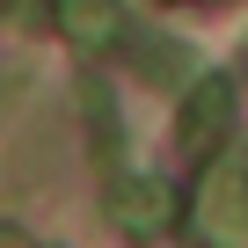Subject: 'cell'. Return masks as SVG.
Here are the masks:
<instances>
[{
    "mask_svg": "<svg viewBox=\"0 0 248 248\" xmlns=\"http://www.w3.org/2000/svg\"><path fill=\"white\" fill-rule=\"evenodd\" d=\"M190 226H197V241H212V248H248V161H241V154H212V161H204Z\"/></svg>",
    "mask_w": 248,
    "mask_h": 248,
    "instance_id": "cell-1",
    "label": "cell"
},
{
    "mask_svg": "<svg viewBox=\"0 0 248 248\" xmlns=\"http://www.w3.org/2000/svg\"><path fill=\"white\" fill-rule=\"evenodd\" d=\"M226 132H233V80L226 73H204L183 95V109H175V146L183 154H212Z\"/></svg>",
    "mask_w": 248,
    "mask_h": 248,
    "instance_id": "cell-2",
    "label": "cell"
},
{
    "mask_svg": "<svg viewBox=\"0 0 248 248\" xmlns=\"http://www.w3.org/2000/svg\"><path fill=\"white\" fill-rule=\"evenodd\" d=\"M109 219L132 233V241H161V233L175 226V190H168L161 175H124V183L109 190Z\"/></svg>",
    "mask_w": 248,
    "mask_h": 248,
    "instance_id": "cell-3",
    "label": "cell"
},
{
    "mask_svg": "<svg viewBox=\"0 0 248 248\" xmlns=\"http://www.w3.org/2000/svg\"><path fill=\"white\" fill-rule=\"evenodd\" d=\"M51 15H59V37L73 51H102V44H117L124 30H132L117 0H51Z\"/></svg>",
    "mask_w": 248,
    "mask_h": 248,
    "instance_id": "cell-4",
    "label": "cell"
},
{
    "mask_svg": "<svg viewBox=\"0 0 248 248\" xmlns=\"http://www.w3.org/2000/svg\"><path fill=\"white\" fill-rule=\"evenodd\" d=\"M175 8H197V0H175Z\"/></svg>",
    "mask_w": 248,
    "mask_h": 248,
    "instance_id": "cell-6",
    "label": "cell"
},
{
    "mask_svg": "<svg viewBox=\"0 0 248 248\" xmlns=\"http://www.w3.org/2000/svg\"><path fill=\"white\" fill-rule=\"evenodd\" d=\"M190 59L175 51V44H139V73H154V80H175Z\"/></svg>",
    "mask_w": 248,
    "mask_h": 248,
    "instance_id": "cell-5",
    "label": "cell"
}]
</instances>
